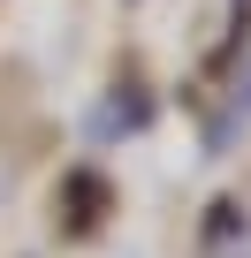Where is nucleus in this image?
Wrapping results in <instances>:
<instances>
[{
    "label": "nucleus",
    "mask_w": 251,
    "mask_h": 258,
    "mask_svg": "<svg viewBox=\"0 0 251 258\" xmlns=\"http://www.w3.org/2000/svg\"><path fill=\"white\" fill-rule=\"evenodd\" d=\"M137 114H145V99L122 84V91H107V99H99V114H91V121H99V137H130V121H137Z\"/></svg>",
    "instance_id": "obj_1"
}]
</instances>
